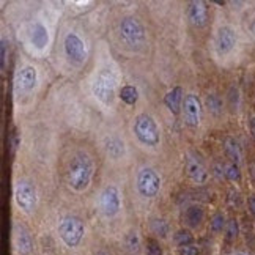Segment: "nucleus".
Returning <instances> with one entry per match:
<instances>
[{"mask_svg": "<svg viewBox=\"0 0 255 255\" xmlns=\"http://www.w3.org/2000/svg\"><path fill=\"white\" fill-rule=\"evenodd\" d=\"M192 233L189 230H179L177 231V235H175V243L178 246H181V247H186V246H191L192 243Z\"/></svg>", "mask_w": 255, "mask_h": 255, "instance_id": "24", "label": "nucleus"}, {"mask_svg": "<svg viewBox=\"0 0 255 255\" xmlns=\"http://www.w3.org/2000/svg\"><path fill=\"white\" fill-rule=\"evenodd\" d=\"M236 44V33L233 28L230 27H221L217 30V35H216V48L217 52L222 55L229 54V52L233 51Z\"/></svg>", "mask_w": 255, "mask_h": 255, "instance_id": "12", "label": "nucleus"}, {"mask_svg": "<svg viewBox=\"0 0 255 255\" xmlns=\"http://www.w3.org/2000/svg\"><path fill=\"white\" fill-rule=\"evenodd\" d=\"M147 255H162V247L159 244V241L154 238L147 239Z\"/></svg>", "mask_w": 255, "mask_h": 255, "instance_id": "27", "label": "nucleus"}, {"mask_svg": "<svg viewBox=\"0 0 255 255\" xmlns=\"http://www.w3.org/2000/svg\"><path fill=\"white\" fill-rule=\"evenodd\" d=\"M104 148H106V153L112 157V159H120V157L125 154V142L118 137L106 139Z\"/></svg>", "mask_w": 255, "mask_h": 255, "instance_id": "18", "label": "nucleus"}, {"mask_svg": "<svg viewBox=\"0 0 255 255\" xmlns=\"http://www.w3.org/2000/svg\"><path fill=\"white\" fill-rule=\"evenodd\" d=\"M137 191L142 197L153 199L161 191V177L152 167H144L137 175Z\"/></svg>", "mask_w": 255, "mask_h": 255, "instance_id": "7", "label": "nucleus"}, {"mask_svg": "<svg viewBox=\"0 0 255 255\" xmlns=\"http://www.w3.org/2000/svg\"><path fill=\"white\" fill-rule=\"evenodd\" d=\"M205 104H206L208 110L211 112V114H214V115H219L222 112V101H221V98L217 95H208Z\"/></svg>", "mask_w": 255, "mask_h": 255, "instance_id": "23", "label": "nucleus"}, {"mask_svg": "<svg viewBox=\"0 0 255 255\" xmlns=\"http://www.w3.org/2000/svg\"><path fill=\"white\" fill-rule=\"evenodd\" d=\"M226 172H224V175H226L230 181H238L239 178H241V172H239V167L238 164H229V166H226V169H224Z\"/></svg>", "mask_w": 255, "mask_h": 255, "instance_id": "25", "label": "nucleus"}, {"mask_svg": "<svg viewBox=\"0 0 255 255\" xmlns=\"http://www.w3.org/2000/svg\"><path fill=\"white\" fill-rule=\"evenodd\" d=\"M204 217H205V211H204V208L199 205L187 206L184 211V222H186V226L191 229L200 227V224L204 222Z\"/></svg>", "mask_w": 255, "mask_h": 255, "instance_id": "17", "label": "nucleus"}, {"mask_svg": "<svg viewBox=\"0 0 255 255\" xmlns=\"http://www.w3.org/2000/svg\"><path fill=\"white\" fill-rule=\"evenodd\" d=\"M120 208H122V194L115 186L104 187L101 196H100V209L104 216L114 217L118 214Z\"/></svg>", "mask_w": 255, "mask_h": 255, "instance_id": "8", "label": "nucleus"}, {"mask_svg": "<svg viewBox=\"0 0 255 255\" xmlns=\"http://www.w3.org/2000/svg\"><path fill=\"white\" fill-rule=\"evenodd\" d=\"M187 18H189L191 24L194 27H204L208 21V8L205 2L200 0H194L187 6Z\"/></svg>", "mask_w": 255, "mask_h": 255, "instance_id": "13", "label": "nucleus"}, {"mask_svg": "<svg viewBox=\"0 0 255 255\" xmlns=\"http://www.w3.org/2000/svg\"><path fill=\"white\" fill-rule=\"evenodd\" d=\"M209 226H211V230L213 231H221L224 227H227L226 224V217H224L222 213H217L211 217V222H209Z\"/></svg>", "mask_w": 255, "mask_h": 255, "instance_id": "28", "label": "nucleus"}, {"mask_svg": "<svg viewBox=\"0 0 255 255\" xmlns=\"http://www.w3.org/2000/svg\"><path fill=\"white\" fill-rule=\"evenodd\" d=\"M125 243H126V249L129 252H137L139 251V236H137L136 231H131V233L126 236Z\"/></svg>", "mask_w": 255, "mask_h": 255, "instance_id": "29", "label": "nucleus"}, {"mask_svg": "<svg viewBox=\"0 0 255 255\" xmlns=\"http://www.w3.org/2000/svg\"><path fill=\"white\" fill-rule=\"evenodd\" d=\"M120 100L128 106H134L139 100V90L134 85H125L120 90Z\"/></svg>", "mask_w": 255, "mask_h": 255, "instance_id": "21", "label": "nucleus"}, {"mask_svg": "<svg viewBox=\"0 0 255 255\" xmlns=\"http://www.w3.org/2000/svg\"><path fill=\"white\" fill-rule=\"evenodd\" d=\"M6 62V41H2V70L5 68Z\"/></svg>", "mask_w": 255, "mask_h": 255, "instance_id": "31", "label": "nucleus"}, {"mask_svg": "<svg viewBox=\"0 0 255 255\" xmlns=\"http://www.w3.org/2000/svg\"><path fill=\"white\" fill-rule=\"evenodd\" d=\"M115 88H117V79L115 74L110 70H102L96 76L92 85V92L96 96V100L102 104H112L115 98Z\"/></svg>", "mask_w": 255, "mask_h": 255, "instance_id": "4", "label": "nucleus"}, {"mask_svg": "<svg viewBox=\"0 0 255 255\" xmlns=\"http://www.w3.org/2000/svg\"><path fill=\"white\" fill-rule=\"evenodd\" d=\"M95 255H107V254H104V252H98V254H95Z\"/></svg>", "mask_w": 255, "mask_h": 255, "instance_id": "34", "label": "nucleus"}, {"mask_svg": "<svg viewBox=\"0 0 255 255\" xmlns=\"http://www.w3.org/2000/svg\"><path fill=\"white\" fill-rule=\"evenodd\" d=\"M226 154L230 157L231 161H233V164H239L243 159V153H241V147H239V144L235 140L229 137L226 140Z\"/></svg>", "mask_w": 255, "mask_h": 255, "instance_id": "20", "label": "nucleus"}, {"mask_svg": "<svg viewBox=\"0 0 255 255\" xmlns=\"http://www.w3.org/2000/svg\"><path fill=\"white\" fill-rule=\"evenodd\" d=\"M183 101H184V92L181 87L172 88L170 92H167L166 96H164V104H166V107L174 115H178L179 110L183 109Z\"/></svg>", "mask_w": 255, "mask_h": 255, "instance_id": "16", "label": "nucleus"}, {"mask_svg": "<svg viewBox=\"0 0 255 255\" xmlns=\"http://www.w3.org/2000/svg\"><path fill=\"white\" fill-rule=\"evenodd\" d=\"M150 227H152V231H153L154 235L161 236V238H166V236L169 235V230H170L167 221L157 219V217L152 221V224H150Z\"/></svg>", "mask_w": 255, "mask_h": 255, "instance_id": "22", "label": "nucleus"}, {"mask_svg": "<svg viewBox=\"0 0 255 255\" xmlns=\"http://www.w3.org/2000/svg\"><path fill=\"white\" fill-rule=\"evenodd\" d=\"M179 255H199V249L194 246H186V247H181Z\"/></svg>", "mask_w": 255, "mask_h": 255, "instance_id": "30", "label": "nucleus"}, {"mask_svg": "<svg viewBox=\"0 0 255 255\" xmlns=\"http://www.w3.org/2000/svg\"><path fill=\"white\" fill-rule=\"evenodd\" d=\"M238 222L236 219H230L227 222V227H226V238H227V241H235L236 236H238Z\"/></svg>", "mask_w": 255, "mask_h": 255, "instance_id": "26", "label": "nucleus"}, {"mask_svg": "<svg viewBox=\"0 0 255 255\" xmlns=\"http://www.w3.org/2000/svg\"><path fill=\"white\" fill-rule=\"evenodd\" d=\"M249 128H251V132H252V136H254V139H255V117H252V118H251Z\"/></svg>", "mask_w": 255, "mask_h": 255, "instance_id": "33", "label": "nucleus"}, {"mask_svg": "<svg viewBox=\"0 0 255 255\" xmlns=\"http://www.w3.org/2000/svg\"><path fill=\"white\" fill-rule=\"evenodd\" d=\"M38 82V73L33 66H24L14 76V92L16 93H27L33 90Z\"/></svg>", "mask_w": 255, "mask_h": 255, "instance_id": "10", "label": "nucleus"}, {"mask_svg": "<svg viewBox=\"0 0 255 255\" xmlns=\"http://www.w3.org/2000/svg\"><path fill=\"white\" fill-rule=\"evenodd\" d=\"M14 202L24 213H32L36 208V202H38L35 184L27 181V179L18 181L14 186Z\"/></svg>", "mask_w": 255, "mask_h": 255, "instance_id": "6", "label": "nucleus"}, {"mask_svg": "<svg viewBox=\"0 0 255 255\" xmlns=\"http://www.w3.org/2000/svg\"><path fill=\"white\" fill-rule=\"evenodd\" d=\"M186 172H187V177H189L192 181L197 183V184H204L208 179V170H206V167L204 166V162H202L199 157L191 156L189 159H187Z\"/></svg>", "mask_w": 255, "mask_h": 255, "instance_id": "14", "label": "nucleus"}, {"mask_svg": "<svg viewBox=\"0 0 255 255\" xmlns=\"http://www.w3.org/2000/svg\"><path fill=\"white\" fill-rule=\"evenodd\" d=\"M183 117L187 126L197 128L200 123L202 117V102L199 100V96L196 95H187L184 96L183 101Z\"/></svg>", "mask_w": 255, "mask_h": 255, "instance_id": "11", "label": "nucleus"}, {"mask_svg": "<svg viewBox=\"0 0 255 255\" xmlns=\"http://www.w3.org/2000/svg\"><path fill=\"white\" fill-rule=\"evenodd\" d=\"M120 36L129 48H139L145 41V28L136 18H125L120 22Z\"/></svg>", "mask_w": 255, "mask_h": 255, "instance_id": "5", "label": "nucleus"}, {"mask_svg": "<svg viewBox=\"0 0 255 255\" xmlns=\"http://www.w3.org/2000/svg\"><path fill=\"white\" fill-rule=\"evenodd\" d=\"M13 241L14 246H16V251L22 255H27L32 252L33 249V241H32V236H30L28 230L24 229L22 226H16L13 231Z\"/></svg>", "mask_w": 255, "mask_h": 255, "instance_id": "15", "label": "nucleus"}, {"mask_svg": "<svg viewBox=\"0 0 255 255\" xmlns=\"http://www.w3.org/2000/svg\"><path fill=\"white\" fill-rule=\"evenodd\" d=\"M93 177V162L90 159V156L85 153H77L73 157L68 172H66V181H68L70 187L76 192L85 191L92 183Z\"/></svg>", "mask_w": 255, "mask_h": 255, "instance_id": "1", "label": "nucleus"}, {"mask_svg": "<svg viewBox=\"0 0 255 255\" xmlns=\"http://www.w3.org/2000/svg\"><path fill=\"white\" fill-rule=\"evenodd\" d=\"M49 43V33L48 28L43 24H35L32 32V44L36 49H44Z\"/></svg>", "mask_w": 255, "mask_h": 255, "instance_id": "19", "label": "nucleus"}, {"mask_svg": "<svg viewBox=\"0 0 255 255\" xmlns=\"http://www.w3.org/2000/svg\"><path fill=\"white\" fill-rule=\"evenodd\" d=\"M249 209H251V213L255 216V194L249 197Z\"/></svg>", "mask_w": 255, "mask_h": 255, "instance_id": "32", "label": "nucleus"}, {"mask_svg": "<svg viewBox=\"0 0 255 255\" xmlns=\"http://www.w3.org/2000/svg\"><path fill=\"white\" fill-rule=\"evenodd\" d=\"M63 48H65L66 57H68L73 63L82 65L87 60L85 44H84V41H82L76 33H68V35L65 36Z\"/></svg>", "mask_w": 255, "mask_h": 255, "instance_id": "9", "label": "nucleus"}, {"mask_svg": "<svg viewBox=\"0 0 255 255\" xmlns=\"http://www.w3.org/2000/svg\"><path fill=\"white\" fill-rule=\"evenodd\" d=\"M134 136L142 145L145 147H156L161 140L159 128H157L154 118L148 114H140L134 120Z\"/></svg>", "mask_w": 255, "mask_h": 255, "instance_id": "2", "label": "nucleus"}, {"mask_svg": "<svg viewBox=\"0 0 255 255\" xmlns=\"http://www.w3.org/2000/svg\"><path fill=\"white\" fill-rule=\"evenodd\" d=\"M85 233L84 222L76 216H65L58 222V235L68 247H76Z\"/></svg>", "mask_w": 255, "mask_h": 255, "instance_id": "3", "label": "nucleus"}]
</instances>
